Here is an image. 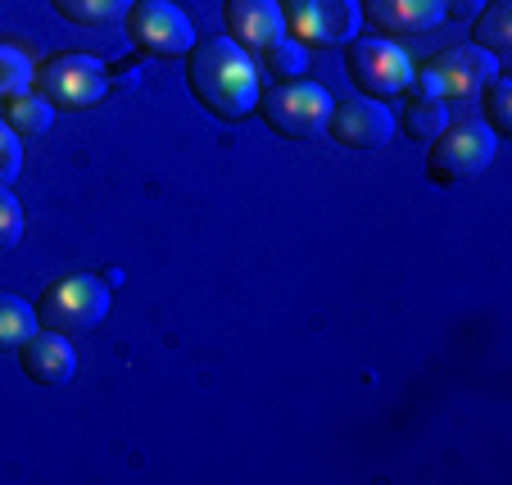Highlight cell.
Here are the masks:
<instances>
[{
  "instance_id": "obj_20",
  "label": "cell",
  "mask_w": 512,
  "mask_h": 485,
  "mask_svg": "<svg viewBox=\"0 0 512 485\" xmlns=\"http://www.w3.org/2000/svg\"><path fill=\"white\" fill-rule=\"evenodd\" d=\"M32 82H37V68L23 55V46L0 41V100H14L23 91H32Z\"/></svg>"
},
{
  "instance_id": "obj_11",
  "label": "cell",
  "mask_w": 512,
  "mask_h": 485,
  "mask_svg": "<svg viewBox=\"0 0 512 485\" xmlns=\"http://www.w3.org/2000/svg\"><path fill=\"white\" fill-rule=\"evenodd\" d=\"M19 363L28 372V381L37 386H68L78 377V350L64 331H32L28 340L19 345Z\"/></svg>"
},
{
  "instance_id": "obj_9",
  "label": "cell",
  "mask_w": 512,
  "mask_h": 485,
  "mask_svg": "<svg viewBox=\"0 0 512 485\" xmlns=\"http://www.w3.org/2000/svg\"><path fill=\"white\" fill-rule=\"evenodd\" d=\"M123 23H127V37L155 59H182L200 41L195 37V23L186 19V10L173 5V0H136Z\"/></svg>"
},
{
  "instance_id": "obj_17",
  "label": "cell",
  "mask_w": 512,
  "mask_h": 485,
  "mask_svg": "<svg viewBox=\"0 0 512 485\" xmlns=\"http://www.w3.org/2000/svg\"><path fill=\"white\" fill-rule=\"evenodd\" d=\"M37 304H28L23 295L0 291V354L5 350H19L23 340L37 331Z\"/></svg>"
},
{
  "instance_id": "obj_19",
  "label": "cell",
  "mask_w": 512,
  "mask_h": 485,
  "mask_svg": "<svg viewBox=\"0 0 512 485\" xmlns=\"http://www.w3.org/2000/svg\"><path fill=\"white\" fill-rule=\"evenodd\" d=\"M472 23H476V46H485L490 55L512 50V0H485V10Z\"/></svg>"
},
{
  "instance_id": "obj_10",
  "label": "cell",
  "mask_w": 512,
  "mask_h": 485,
  "mask_svg": "<svg viewBox=\"0 0 512 485\" xmlns=\"http://www.w3.org/2000/svg\"><path fill=\"white\" fill-rule=\"evenodd\" d=\"M395 114L386 109V100H372V96H354L345 105L331 109L327 118V132L336 136V146L345 150H381L390 146L395 136Z\"/></svg>"
},
{
  "instance_id": "obj_23",
  "label": "cell",
  "mask_w": 512,
  "mask_h": 485,
  "mask_svg": "<svg viewBox=\"0 0 512 485\" xmlns=\"http://www.w3.org/2000/svg\"><path fill=\"white\" fill-rule=\"evenodd\" d=\"M19 173H23V136L0 118V186L19 182Z\"/></svg>"
},
{
  "instance_id": "obj_3",
  "label": "cell",
  "mask_w": 512,
  "mask_h": 485,
  "mask_svg": "<svg viewBox=\"0 0 512 485\" xmlns=\"http://www.w3.org/2000/svg\"><path fill=\"white\" fill-rule=\"evenodd\" d=\"M499 155V136L481 123V118H467V123H449L445 132L431 141L426 150V177L435 186H458L481 177L485 168Z\"/></svg>"
},
{
  "instance_id": "obj_16",
  "label": "cell",
  "mask_w": 512,
  "mask_h": 485,
  "mask_svg": "<svg viewBox=\"0 0 512 485\" xmlns=\"http://www.w3.org/2000/svg\"><path fill=\"white\" fill-rule=\"evenodd\" d=\"M50 5L78 28H114V23L127 19L136 0H50Z\"/></svg>"
},
{
  "instance_id": "obj_14",
  "label": "cell",
  "mask_w": 512,
  "mask_h": 485,
  "mask_svg": "<svg viewBox=\"0 0 512 485\" xmlns=\"http://www.w3.org/2000/svg\"><path fill=\"white\" fill-rule=\"evenodd\" d=\"M259 78H272V82H295L309 73V46H300L295 37H281L272 41L268 50H259Z\"/></svg>"
},
{
  "instance_id": "obj_18",
  "label": "cell",
  "mask_w": 512,
  "mask_h": 485,
  "mask_svg": "<svg viewBox=\"0 0 512 485\" xmlns=\"http://www.w3.org/2000/svg\"><path fill=\"white\" fill-rule=\"evenodd\" d=\"M449 127V100H435V96H413L404 109V132L413 141H426L431 146L435 136Z\"/></svg>"
},
{
  "instance_id": "obj_6",
  "label": "cell",
  "mask_w": 512,
  "mask_h": 485,
  "mask_svg": "<svg viewBox=\"0 0 512 485\" xmlns=\"http://www.w3.org/2000/svg\"><path fill=\"white\" fill-rule=\"evenodd\" d=\"M336 109L327 87L309 78H295V82H277L272 91L259 96V114L272 132L290 136V141H309V136L327 132V118Z\"/></svg>"
},
{
  "instance_id": "obj_15",
  "label": "cell",
  "mask_w": 512,
  "mask_h": 485,
  "mask_svg": "<svg viewBox=\"0 0 512 485\" xmlns=\"http://www.w3.org/2000/svg\"><path fill=\"white\" fill-rule=\"evenodd\" d=\"M55 118H59V109L41 91H23V96L5 100V123L19 136H46L55 127Z\"/></svg>"
},
{
  "instance_id": "obj_4",
  "label": "cell",
  "mask_w": 512,
  "mask_h": 485,
  "mask_svg": "<svg viewBox=\"0 0 512 485\" xmlns=\"http://www.w3.org/2000/svg\"><path fill=\"white\" fill-rule=\"evenodd\" d=\"M114 291H109L105 277H91V272H73V277H59L41 291L37 304V322L50 331H64V336H78L105 322Z\"/></svg>"
},
{
  "instance_id": "obj_2",
  "label": "cell",
  "mask_w": 512,
  "mask_h": 485,
  "mask_svg": "<svg viewBox=\"0 0 512 485\" xmlns=\"http://www.w3.org/2000/svg\"><path fill=\"white\" fill-rule=\"evenodd\" d=\"M499 73V55L485 46L467 41V46H449L435 59H426L413 78V96H435V100H472L490 87Z\"/></svg>"
},
{
  "instance_id": "obj_12",
  "label": "cell",
  "mask_w": 512,
  "mask_h": 485,
  "mask_svg": "<svg viewBox=\"0 0 512 485\" xmlns=\"http://www.w3.org/2000/svg\"><path fill=\"white\" fill-rule=\"evenodd\" d=\"M227 37L245 50L259 55L272 41L286 37V19H281V0H227Z\"/></svg>"
},
{
  "instance_id": "obj_7",
  "label": "cell",
  "mask_w": 512,
  "mask_h": 485,
  "mask_svg": "<svg viewBox=\"0 0 512 485\" xmlns=\"http://www.w3.org/2000/svg\"><path fill=\"white\" fill-rule=\"evenodd\" d=\"M32 87L59 109V114H78V109H91L109 96V73L100 59L78 55V50H64V55L46 59L37 68V82Z\"/></svg>"
},
{
  "instance_id": "obj_1",
  "label": "cell",
  "mask_w": 512,
  "mask_h": 485,
  "mask_svg": "<svg viewBox=\"0 0 512 485\" xmlns=\"http://www.w3.org/2000/svg\"><path fill=\"white\" fill-rule=\"evenodd\" d=\"M186 82L195 100L223 123H241L259 109V64L232 37H200L186 55Z\"/></svg>"
},
{
  "instance_id": "obj_13",
  "label": "cell",
  "mask_w": 512,
  "mask_h": 485,
  "mask_svg": "<svg viewBox=\"0 0 512 485\" xmlns=\"http://www.w3.org/2000/svg\"><path fill=\"white\" fill-rule=\"evenodd\" d=\"M363 19L390 37H422L445 23V0H363Z\"/></svg>"
},
{
  "instance_id": "obj_8",
  "label": "cell",
  "mask_w": 512,
  "mask_h": 485,
  "mask_svg": "<svg viewBox=\"0 0 512 485\" xmlns=\"http://www.w3.org/2000/svg\"><path fill=\"white\" fill-rule=\"evenodd\" d=\"M281 19L300 46H349L363 32V0H281Z\"/></svg>"
},
{
  "instance_id": "obj_21",
  "label": "cell",
  "mask_w": 512,
  "mask_h": 485,
  "mask_svg": "<svg viewBox=\"0 0 512 485\" xmlns=\"http://www.w3.org/2000/svg\"><path fill=\"white\" fill-rule=\"evenodd\" d=\"M481 96H485V127H490L499 141L512 136V82L503 78V73H494Z\"/></svg>"
},
{
  "instance_id": "obj_5",
  "label": "cell",
  "mask_w": 512,
  "mask_h": 485,
  "mask_svg": "<svg viewBox=\"0 0 512 485\" xmlns=\"http://www.w3.org/2000/svg\"><path fill=\"white\" fill-rule=\"evenodd\" d=\"M345 68H349V82L358 87V96H372V100L408 96L417 78V64L404 55V46H395L386 37H363V32L345 46Z\"/></svg>"
},
{
  "instance_id": "obj_24",
  "label": "cell",
  "mask_w": 512,
  "mask_h": 485,
  "mask_svg": "<svg viewBox=\"0 0 512 485\" xmlns=\"http://www.w3.org/2000/svg\"><path fill=\"white\" fill-rule=\"evenodd\" d=\"M481 10H485V0H445V19H463V23H472Z\"/></svg>"
},
{
  "instance_id": "obj_22",
  "label": "cell",
  "mask_w": 512,
  "mask_h": 485,
  "mask_svg": "<svg viewBox=\"0 0 512 485\" xmlns=\"http://www.w3.org/2000/svg\"><path fill=\"white\" fill-rule=\"evenodd\" d=\"M23 241V204L10 186H0V254H10Z\"/></svg>"
}]
</instances>
